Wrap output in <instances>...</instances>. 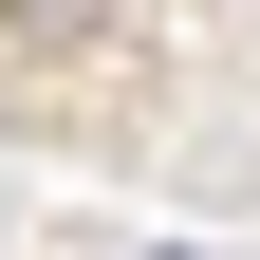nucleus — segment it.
Listing matches in <instances>:
<instances>
[{
    "instance_id": "1",
    "label": "nucleus",
    "mask_w": 260,
    "mask_h": 260,
    "mask_svg": "<svg viewBox=\"0 0 260 260\" xmlns=\"http://www.w3.org/2000/svg\"><path fill=\"white\" fill-rule=\"evenodd\" d=\"M168 260H205V242H168Z\"/></svg>"
}]
</instances>
